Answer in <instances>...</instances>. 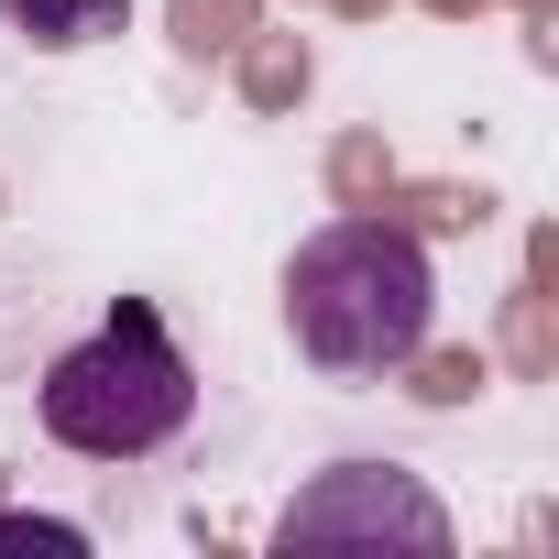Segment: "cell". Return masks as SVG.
<instances>
[{"label": "cell", "instance_id": "obj_1", "mask_svg": "<svg viewBox=\"0 0 559 559\" xmlns=\"http://www.w3.org/2000/svg\"><path fill=\"white\" fill-rule=\"evenodd\" d=\"M428 319H439V274H428V241L395 219H330L286 263V330L341 384L406 373L428 352Z\"/></svg>", "mask_w": 559, "mask_h": 559}, {"label": "cell", "instance_id": "obj_2", "mask_svg": "<svg viewBox=\"0 0 559 559\" xmlns=\"http://www.w3.org/2000/svg\"><path fill=\"white\" fill-rule=\"evenodd\" d=\"M187 417H198V373L143 297H121L88 341L45 362V439H67L78 461H154Z\"/></svg>", "mask_w": 559, "mask_h": 559}, {"label": "cell", "instance_id": "obj_3", "mask_svg": "<svg viewBox=\"0 0 559 559\" xmlns=\"http://www.w3.org/2000/svg\"><path fill=\"white\" fill-rule=\"evenodd\" d=\"M274 537L286 548H428V559H450V504L417 472H395V461H330L286 504Z\"/></svg>", "mask_w": 559, "mask_h": 559}, {"label": "cell", "instance_id": "obj_4", "mask_svg": "<svg viewBox=\"0 0 559 559\" xmlns=\"http://www.w3.org/2000/svg\"><path fill=\"white\" fill-rule=\"evenodd\" d=\"M0 23H12L34 56H88L132 23V0H0Z\"/></svg>", "mask_w": 559, "mask_h": 559}, {"label": "cell", "instance_id": "obj_5", "mask_svg": "<svg viewBox=\"0 0 559 559\" xmlns=\"http://www.w3.org/2000/svg\"><path fill=\"white\" fill-rule=\"evenodd\" d=\"M12 548H56V559H78L88 548V526H56V515H0V559Z\"/></svg>", "mask_w": 559, "mask_h": 559}]
</instances>
